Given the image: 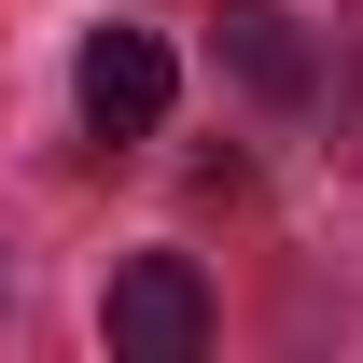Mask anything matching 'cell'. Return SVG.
Returning a JSON list of instances; mask_svg holds the SVG:
<instances>
[{
  "mask_svg": "<svg viewBox=\"0 0 363 363\" xmlns=\"http://www.w3.org/2000/svg\"><path fill=\"white\" fill-rule=\"evenodd\" d=\"M224 70H238L252 98H308V84H321V56H308V28H294L279 0H238V14H224Z\"/></svg>",
  "mask_w": 363,
  "mask_h": 363,
  "instance_id": "3",
  "label": "cell"
},
{
  "mask_svg": "<svg viewBox=\"0 0 363 363\" xmlns=\"http://www.w3.org/2000/svg\"><path fill=\"white\" fill-rule=\"evenodd\" d=\"M70 84H84V126H98V140H154V126H168V98H182V70H168L154 28H98Z\"/></svg>",
  "mask_w": 363,
  "mask_h": 363,
  "instance_id": "2",
  "label": "cell"
},
{
  "mask_svg": "<svg viewBox=\"0 0 363 363\" xmlns=\"http://www.w3.org/2000/svg\"><path fill=\"white\" fill-rule=\"evenodd\" d=\"M98 335H112V363H196L210 350V279L182 266V252H140L98 294Z\"/></svg>",
  "mask_w": 363,
  "mask_h": 363,
  "instance_id": "1",
  "label": "cell"
}]
</instances>
